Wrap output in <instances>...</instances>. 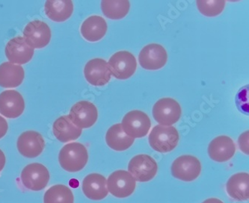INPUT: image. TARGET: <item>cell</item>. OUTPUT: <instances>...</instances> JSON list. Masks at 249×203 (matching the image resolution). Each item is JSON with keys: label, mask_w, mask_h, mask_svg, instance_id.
Wrapping results in <instances>:
<instances>
[{"label": "cell", "mask_w": 249, "mask_h": 203, "mask_svg": "<svg viewBox=\"0 0 249 203\" xmlns=\"http://www.w3.org/2000/svg\"><path fill=\"white\" fill-rule=\"evenodd\" d=\"M89 152L83 144L73 142L65 144L58 154V161L62 169L67 172H76L87 165Z\"/></svg>", "instance_id": "cell-1"}, {"label": "cell", "mask_w": 249, "mask_h": 203, "mask_svg": "<svg viewBox=\"0 0 249 203\" xmlns=\"http://www.w3.org/2000/svg\"><path fill=\"white\" fill-rule=\"evenodd\" d=\"M180 140V135L174 126L157 125L149 135V144L160 153H167L175 150Z\"/></svg>", "instance_id": "cell-2"}, {"label": "cell", "mask_w": 249, "mask_h": 203, "mask_svg": "<svg viewBox=\"0 0 249 203\" xmlns=\"http://www.w3.org/2000/svg\"><path fill=\"white\" fill-rule=\"evenodd\" d=\"M152 115L157 123L169 126L178 123L181 118L182 108L176 100L165 97L157 101L153 107Z\"/></svg>", "instance_id": "cell-3"}, {"label": "cell", "mask_w": 249, "mask_h": 203, "mask_svg": "<svg viewBox=\"0 0 249 203\" xmlns=\"http://www.w3.org/2000/svg\"><path fill=\"white\" fill-rule=\"evenodd\" d=\"M111 74L119 80H126L133 76L137 69L136 57L128 51H118L108 60Z\"/></svg>", "instance_id": "cell-4"}, {"label": "cell", "mask_w": 249, "mask_h": 203, "mask_svg": "<svg viewBox=\"0 0 249 203\" xmlns=\"http://www.w3.org/2000/svg\"><path fill=\"white\" fill-rule=\"evenodd\" d=\"M122 129L129 137L142 138L148 134L151 121L144 111L133 110L126 113L122 119Z\"/></svg>", "instance_id": "cell-5"}, {"label": "cell", "mask_w": 249, "mask_h": 203, "mask_svg": "<svg viewBox=\"0 0 249 203\" xmlns=\"http://www.w3.org/2000/svg\"><path fill=\"white\" fill-rule=\"evenodd\" d=\"M107 186L108 193L113 197L124 199L134 193L136 181L128 171L119 169L108 176Z\"/></svg>", "instance_id": "cell-6"}, {"label": "cell", "mask_w": 249, "mask_h": 203, "mask_svg": "<svg viewBox=\"0 0 249 203\" xmlns=\"http://www.w3.org/2000/svg\"><path fill=\"white\" fill-rule=\"evenodd\" d=\"M158 171L157 161L151 155L139 154L131 158L128 165V172L139 182L152 180Z\"/></svg>", "instance_id": "cell-7"}, {"label": "cell", "mask_w": 249, "mask_h": 203, "mask_svg": "<svg viewBox=\"0 0 249 203\" xmlns=\"http://www.w3.org/2000/svg\"><path fill=\"white\" fill-rule=\"evenodd\" d=\"M68 118L79 129H89L94 126L98 119V110L89 101L77 102L71 108Z\"/></svg>", "instance_id": "cell-8"}, {"label": "cell", "mask_w": 249, "mask_h": 203, "mask_svg": "<svg viewBox=\"0 0 249 203\" xmlns=\"http://www.w3.org/2000/svg\"><path fill=\"white\" fill-rule=\"evenodd\" d=\"M171 170L172 176L176 179L183 182H193L201 174V161L193 155H181L173 161Z\"/></svg>", "instance_id": "cell-9"}, {"label": "cell", "mask_w": 249, "mask_h": 203, "mask_svg": "<svg viewBox=\"0 0 249 203\" xmlns=\"http://www.w3.org/2000/svg\"><path fill=\"white\" fill-rule=\"evenodd\" d=\"M20 179L23 186L28 190L40 191L48 184L51 175L42 164L33 163L23 168Z\"/></svg>", "instance_id": "cell-10"}, {"label": "cell", "mask_w": 249, "mask_h": 203, "mask_svg": "<svg viewBox=\"0 0 249 203\" xmlns=\"http://www.w3.org/2000/svg\"><path fill=\"white\" fill-rule=\"evenodd\" d=\"M52 33L50 26L41 20L29 22L23 29V38L33 49H42L51 42Z\"/></svg>", "instance_id": "cell-11"}, {"label": "cell", "mask_w": 249, "mask_h": 203, "mask_svg": "<svg viewBox=\"0 0 249 203\" xmlns=\"http://www.w3.org/2000/svg\"><path fill=\"white\" fill-rule=\"evenodd\" d=\"M168 62V53L160 44H147L142 49L139 55V65L147 70H158L165 67Z\"/></svg>", "instance_id": "cell-12"}, {"label": "cell", "mask_w": 249, "mask_h": 203, "mask_svg": "<svg viewBox=\"0 0 249 203\" xmlns=\"http://www.w3.org/2000/svg\"><path fill=\"white\" fill-rule=\"evenodd\" d=\"M17 147L23 156L34 158L42 153L45 148V140L36 131H26L18 137Z\"/></svg>", "instance_id": "cell-13"}, {"label": "cell", "mask_w": 249, "mask_h": 203, "mask_svg": "<svg viewBox=\"0 0 249 203\" xmlns=\"http://www.w3.org/2000/svg\"><path fill=\"white\" fill-rule=\"evenodd\" d=\"M84 76L89 84L101 87L110 82L112 74L108 62L103 58H97L87 62L84 68Z\"/></svg>", "instance_id": "cell-14"}, {"label": "cell", "mask_w": 249, "mask_h": 203, "mask_svg": "<svg viewBox=\"0 0 249 203\" xmlns=\"http://www.w3.org/2000/svg\"><path fill=\"white\" fill-rule=\"evenodd\" d=\"M23 96L15 90H4L0 94V115L8 119H16L25 110Z\"/></svg>", "instance_id": "cell-15"}, {"label": "cell", "mask_w": 249, "mask_h": 203, "mask_svg": "<svg viewBox=\"0 0 249 203\" xmlns=\"http://www.w3.org/2000/svg\"><path fill=\"white\" fill-rule=\"evenodd\" d=\"M5 52L9 62L22 65L33 59L35 50L26 44L23 37L17 36L7 43Z\"/></svg>", "instance_id": "cell-16"}, {"label": "cell", "mask_w": 249, "mask_h": 203, "mask_svg": "<svg viewBox=\"0 0 249 203\" xmlns=\"http://www.w3.org/2000/svg\"><path fill=\"white\" fill-rule=\"evenodd\" d=\"M236 144L233 139L226 135L215 137L208 147L209 156L218 163L229 161L236 153Z\"/></svg>", "instance_id": "cell-17"}, {"label": "cell", "mask_w": 249, "mask_h": 203, "mask_svg": "<svg viewBox=\"0 0 249 203\" xmlns=\"http://www.w3.org/2000/svg\"><path fill=\"white\" fill-rule=\"evenodd\" d=\"M83 194L89 200L98 201L108 195L107 179L99 173H91L85 177L82 185Z\"/></svg>", "instance_id": "cell-18"}, {"label": "cell", "mask_w": 249, "mask_h": 203, "mask_svg": "<svg viewBox=\"0 0 249 203\" xmlns=\"http://www.w3.org/2000/svg\"><path fill=\"white\" fill-rule=\"evenodd\" d=\"M108 30L107 21L103 17L93 15L85 19L80 27L83 38L89 42H97L105 37Z\"/></svg>", "instance_id": "cell-19"}, {"label": "cell", "mask_w": 249, "mask_h": 203, "mask_svg": "<svg viewBox=\"0 0 249 203\" xmlns=\"http://www.w3.org/2000/svg\"><path fill=\"white\" fill-rule=\"evenodd\" d=\"M25 71L21 65L4 62L0 65V87L15 88L23 83Z\"/></svg>", "instance_id": "cell-20"}, {"label": "cell", "mask_w": 249, "mask_h": 203, "mask_svg": "<svg viewBox=\"0 0 249 203\" xmlns=\"http://www.w3.org/2000/svg\"><path fill=\"white\" fill-rule=\"evenodd\" d=\"M249 173L238 172L227 182V194L236 201H247L249 198Z\"/></svg>", "instance_id": "cell-21"}, {"label": "cell", "mask_w": 249, "mask_h": 203, "mask_svg": "<svg viewBox=\"0 0 249 203\" xmlns=\"http://www.w3.org/2000/svg\"><path fill=\"white\" fill-rule=\"evenodd\" d=\"M53 132L57 140L62 143H68L77 140L83 130L73 124L68 115H64L55 119L53 125Z\"/></svg>", "instance_id": "cell-22"}, {"label": "cell", "mask_w": 249, "mask_h": 203, "mask_svg": "<svg viewBox=\"0 0 249 203\" xmlns=\"http://www.w3.org/2000/svg\"><path fill=\"white\" fill-rule=\"evenodd\" d=\"M73 3L70 0L47 1L44 5V12L52 21L61 23L68 20L73 13Z\"/></svg>", "instance_id": "cell-23"}, {"label": "cell", "mask_w": 249, "mask_h": 203, "mask_svg": "<svg viewBox=\"0 0 249 203\" xmlns=\"http://www.w3.org/2000/svg\"><path fill=\"white\" fill-rule=\"evenodd\" d=\"M134 141V138L129 137L124 132L121 123H116L111 126L106 135L107 145L115 151H125L133 146Z\"/></svg>", "instance_id": "cell-24"}, {"label": "cell", "mask_w": 249, "mask_h": 203, "mask_svg": "<svg viewBox=\"0 0 249 203\" xmlns=\"http://www.w3.org/2000/svg\"><path fill=\"white\" fill-rule=\"evenodd\" d=\"M130 9V2L126 0H117V1H102L101 10L103 13L108 19H123L129 13Z\"/></svg>", "instance_id": "cell-25"}, {"label": "cell", "mask_w": 249, "mask_h": 203, "mask_svg": "<svg viewBox=\"0 0 249 203\" xmlns=\"http://www.w3.org/2000/svg\"><path fill=\"white\" fill-rule=\"evenodd\" d=\"M44 203H74V197L68 186L55 185L45 192Z\"/></svg>", "instance_id": "cell-26"}, {"label": "cell", "mask_w": 249, "mask_h": 203, "mask_svg": "<svg viewBox=\"0 0 249 203\" xmlns=\"http://www.w3.org/2000/svg\"><path fill=\"white\" fill-rule=\"evenodd\" d=\"M225 1H205L200 0L196 2L197 9L204 16L213 17L218 16L223 12L225 7Z\"/></svg>", "instance_id": "cell-27"}, {"label": "cell", "mask_w": 249, "mask_h": 203, "mask_svg": "<svg viewBox=\"0 0 249 203\" xmlns=\"http://www.w3.org/2000/svg\"><path fill=\"white\" fill-rule=\"evenodd\" d=\"M249 131H246L238 139V144L243 153L249 155Z\"/></svg>", "instance_id": "cell-28"}, {"label": "cell", "mask_w": 249, "mask_h": 203, "mask_svg": "<svg viewBox=\"0 0 249 203\" xmlns=\"http://www.w3.org/2000/svg\"><path fill=\"white\" fill-rule=\"evenodd\" d=\"M8 124L6 119L0 115V139L5 137L8 133Z\"/></svg>", "instance_id": "cell-29"}, {"label": "cell", "mask_w": 249, "mask_h": 203, "mask_svg": "<svg viewBox=\"0 0 249 203\" xmlns=\"http://www.w3.org/2000/svg\"><path fill=\"white\" fill-rule=\"evenodd\" d=\"M5 162H6V158H5V154H4L3 151L0 149V172L3 169Z\"/></svg>", "instance_id": "cell-30"}, {"label": "cell", "mask_w": 249, "mask_h": 203, "mask_svg": "<svg viewBox=\"0 0 249 203\" xmlns=\"http://www.w3.org/2000/svg\"><path fill=\"white\" fill-rule=\"evenodd\" d=\"M202 203H224V202H222L219 199L213 197V198H209L207 200H204Z\"/></svg>", "instance_id": "cell-31"}]
</instances>
